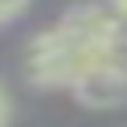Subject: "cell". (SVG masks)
<instances>
[{
    "instance_id": "3957f363",
    "label": "cell",
    "mask_w": 127,
    "mask_h": 127,
    "mask_svg": "<svg viewBox=\"0 0 127 127\" xmlns=\"http://www.w3.org/2000/svg\"><path fill=\"white\" fill-rule=\"evenodd\" d=\"M28 4V0H0V21H7V18H14L21 7Z\"/></svg>"
},
{
    "instance_id": "277c9868",
    "label": "cell",
    "mask_w": 127,
    "mask_h": 127,
    "mask_svg": "<svg viewBox=\"0 0 127 127\" xmlns=\"http://www.w3.org/2000/svg\"><path fill=\"white\" fill-rule=\"evenodd\" d=\"M11 124V99L4 95V88H0V127Z\"/></svg>"
},
{
    "instance_id": "5b68a950",
    "label": "cell",
    "mask_w": 127,
    "mask_h": 127,
    "mask_svg": "<svg viewBox=\"0 0 127 127\" xmlns=\"http://www.w3.org/2000/svg\"><path fill=\"white\" fill-rule=\"evenodd\" d=\"M113 4H117V11H120V14H127V0H113Z\"/></svg>"
},
{
    "instance_id": "6da1fadb",
    "label": "cell",
    "mask_w": 127,
    "mask_h": 127,
    "mask_svg": "<svg viewBox=\"0 0 127 127\" xmlns=\"http://www.w3.org/2000/svg\"><path fill=\"white\" fill-rule=\"evenodd\" d=\"M120 21L102 7H78L32 42L28 71L39 85H74L102 60H117Z\"/></svg>"
},
{
    "instance_id": "7a4b0ae2",
    "label": "cell",
    "mask_w": 127,
    "mask_h": 127,
    "mask_svg": "<svg viewBox=\"0 0 127 127\" xmlns=\"http://www.w3.org/2000/svg\"><path fill=\"white\" fill-rule=\"evenodd\" d=\"M71 92L88 109H117L127 102V67L120 60H102L78 78Z\"/></svg>"
}]
</instances>
